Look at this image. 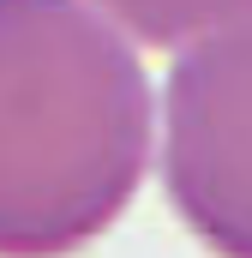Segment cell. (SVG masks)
Wrapping results in <instances>:
<instances>
[{
	"label": "cell",
	"mask_w": 252,
	"mask_h": 258,
	"mask_svg": "<svg viewBox=\"0 0 252 258\" xmlns=\"http://www.w3.org/2000/svg\"><path fill=\"white\" fill-rule=\"evenodd\" d=\"M156 162L138 48L84 0H0V258L96 246Z\"/></svg>",
	"instance_id": "1"
},
{
	"label": "cell",
	"mask_w": 252,
	"mask_h": 258,
	"mask_svg": "<svg viewBox=\"0 0 252 258\" xmlns=\"http://www.w3.org/2000/svg\"><path fill=\"white\" fill-rule=\"evenodd\" d=\"M156 168L210 258H252V12L174 48L156 102Z\"/></svg>",
	"instance_id": "2"
},
{
	"label": "cell",
	"mask_w": 252,
	"mask_h": 258,
	"mask_svg": "<svg viewBox=\"0 0 252 258\" xmlns=\"http://www.w3.org/2000/svg\"><path fill=\"white\" fill-rule=\"evenodd\" d=\"M84 6L108 18L132 48H168V54L252 12V0H84Z\"/></svg>",
	"instance_id": "3"
}]
</instances>
